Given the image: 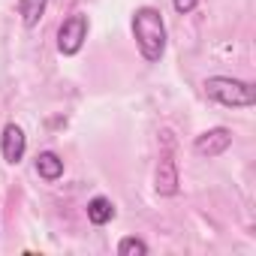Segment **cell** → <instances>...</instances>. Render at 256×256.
Listing matches in <instances>:
<instances>
[{
    "mask_svg": "<svg viewBox=\"0 0 256 256\" xmlns=\"http://www.w3.org/2000/svg\"><path fill=\"white\" fill-rule=\"evenodd\" d=\"M133 40L139 46V54L148 64H160L166 54V22L163 12L154 6H139L133 12Z\"/></svg>",
    "mask_w": 256,
    "mask_h": 256,
    "instance_id": "obj_1",
    "label": "cell"
},
{
    "mask_svg": "<svg viewBox=\"0 0 256 256\" xmlns=\"http://www.w3.org/2000/svg\"><path fill=\"white\" fill-rule=\"evenodd\" d=\"M205 96L229 106V108H250L256 106V88L244 78H232V76H208L205 78Z\"/></svg>",
    "mask_w": 256,
    "mask_h": 256,
    "instance_id": "obj_2",
    "label": "cell"
},
{
    "mask_svg": "<svg viewBox=\"0 0 256 256\" xmlns=\"http://www.w3.org/2000/svg\"><path fill=\"white\" fill-rule=\"evenodd\" d=\"M88 28H90V22H88L84 12H72L70 18H64L60 28H58V52L64 58L78 54L84 40H88Z\"/></svg>",
    "mask_w": 256,
    "mask_h": 256,
    "instance_id": "obj_3",
    "label": "cell"
},
{
    "mask_svg": "<svg viewBox=\"0 0 256 256\" xmlns=\"http://www.w3.org/2000/svg\"><path fill=\"white\" fill-rule=\"evenodd\" d=\"M229 148H232V130L229 126H211V130L199 133L196 142H193V154L205 157V160H214V157L226 154Z\"/></svg>",
    "mask_w": 256,
    "mask_h": 256,
    "instance_id": "obj_4",
    "label": "cell"
},
{
    "mask_svg": "<svg viewBox=\"0 0 256 256\" xmlns=\"http://www.w3.org/2000/svg\"><path fill=\"white\" fill-rule=\"evenodd\" d=\"M0 154L10 166H18L28 154V136L18 124H6L4 133H0Z\"/></svg>",
    "mask_w": 256,
    "mask_h": 256,
    "instance_id": "obj_5",
    "label": "cell"
},
{
    "mask_svg": "<svg viewBox=\"0 0 256 256\" xmlns=\"http://www.w3.org/2000/svg\"><path fill=\"white\" fill-rule=\"evenodd\" d=\"M178 184H181V178H178V163H175L172 151H163L160 160H157V172H154V190H157L160 196H175V193H178Z\"/></svg>",
    "mask_w": 256,
    "mask_h": 256,
    "instance_id": "obj_6",
    "label": "cell"
},
{
    "mask_svg": "<svg viewBox=\"0 0 256 256\" xmlns=\"http://www.w3.org/2000/svg\"><path fill=\"white\" fill-rule=\"evenodd\" d=\"M34 166H36V175H40L42 181H48V184L64 175V160H60L54 151H40Z\"/></svg>",
    "mask_w": 256,
    "mask_h": 256,
    "instance_id": "obj_7",
    "label": "cell"
},
{
    "mask_svg": "<svg viewBox=\"0 0 256 256\" xmlns=\"http://www.w3.org/2000/svg\"><path fill=\"white\" fill-rule=\"evenodd\" d=\"M88 220H90L94 226L112 223V220H114V202H112L108 196H94V199L88 202Z\"/></svg>",
    "mask_w": 256,
    "mask_h": 256,
    "instance_id": "obj_8",
    "label": "cell"
},
{
    "mask_svg": "<svg viewBox=\"0 0 256 256\" xmlns=\"http://www.w3.org/2000/svg\"><path fill=\"white\" fill-rule=\"evenodd\" d=\"M48 10V0H18V16L24 28H36Z\"/></svg>",
    "mask_w": 256,
    "mask_h": 256,
    "instance_id": "obj_9",
    "label": "cell"
},
{
    "mask_svg": "<svg viewBox=\"0 0 256 256\" xmlns=\"http://www.w3.org/2000/svg\"><path fill=\"white\" fill-rule=\"evenodd\" d=\"M118 253L120 256H145L148 253V244L142 238H136V235H126V238L118 241Z\"/></svg>",
    "mask_w": 256,
    "mask_h": 256,
    "instance_id": "obj_10",
    "label": "cell"
},
{
    "mask_svg": "<svg viewBox=\"0 0 256 256\" xmlns=\"http://www.w3.org/2000/svg\"><path fill=\"white\" fill-rule=\"evenodd\" d=\"M196 6H199V0H172V10H175L178 16H190Z\"/></svg>",
    "mask_w": 256,
    "mask_h": 256,
    "instance_id": "obj_11",
    "label": "cell"
}]
</instances>
